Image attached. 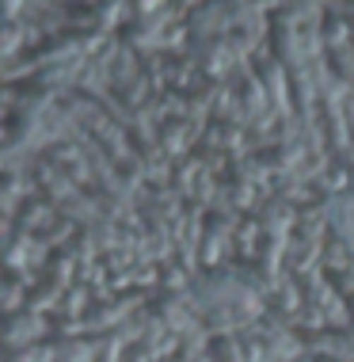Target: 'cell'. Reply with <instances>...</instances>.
Here are the masks:
<instances>
[{
	"label": "cell",
	"mask_w": 354,
	"mask_h": 362,
	"mask_svg": "<svg viewBox=\"0 0 354 362\" xmlns=\"http://www.w3.org/2000/svg\"><path fill=\"white\" fill-rule=\"evenodd\" d=\"M252 293L240 279L232 275H213L199 286V309L210 320H225V317H248L252 313Z\"/></svg>",
	"instance_id": "obj_1"
}]
</instances>
